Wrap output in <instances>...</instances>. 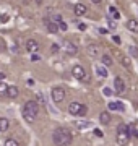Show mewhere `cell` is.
Masks as SVG:
<instances>
[{"label":"cell","mask_w":138,"mask_h":146,"mask_svg":"<svg viewBox=\"0 0 138 146\" xmlns=\"http://www.w3.org/2000/svg\"><path fill=\"white\" fill-rule=\"evenodd\" d=\"M120 63H122L125 68L132 67V60H130V57H128V55H122V57H120Z\"/></svg>","instance_id":"obj_19"},{"label":"cell","mask_w":138,"mask_h":146,"mask_svg":"<svg viewBox=\"0 0 138 146\" xmlns=\"http://www.w3.org/2000/svg\"><path fill=\"white\" fill-rule=\"evenodd\" d=\"M36 98H37V102H39V104H46V99H44V96H42V93H37L36 94Z\"/></svg>","instance_id":"obj_26"},{"label":"cell","mask_w":138,"mask_h":146,"mask_svg":"<svg viewBox=\"0 0 138 146\" xmlns=\"http://www.w3.org/2000/svg\"><path fill=\"white\" fill-rule=\"evenodd\" d=\"M31 60H39V55H36V54H33V55H31Z\"/></svg>","instance_id":"obj_36"},{"label":"cell","mask_w":138,"mask_h":146,"mask_svg":"<svg viewBox=\"0 0 138 146\" xmlns=\"http://www.w3.org/2000/svg\"><path fill=\"white\" fill-rule=\"evenodd\" d=\"M58 28H60V31H67V25H65L64 21H62V23H58Z\"/></svg>","instance_id":"obj_30"},{"label":"cell","mask_w":138,"mask_h":146,"mask_svg":"<svg viewBox=\"0 0 138 146\" xmlns=\"http://www.w3.org/2000/svg\"><path fill=\"white\" fill-rule=\"evenodd\" d=\"M42 2H44V0H36V3H37V5H42Z\"/></svg>","instance_id":"obj_39"},{"label":"cell","mask_w":138,"mask_h":146,"mask_svg":"<svg viewBox=\"0 0 138 146\" xmlns=\"http://www.w3.org/2000/svg\"><path fill=\"white\" fill-rule=\"evenodd\" d=\"M52 141L55 146H70L72 145V133L67 128H57L52 135Z\"/></svg>","instance_id":"obj_2"},{"label":"cell","mask_w":138,"mask_h":146,"mask_svg":"<svg viewBox=\"0 0 138 146\" xmlns=\"http://www.w3.org/2000/svg\"><path fill=\"white\" fill-rule=\"evenodd\" d=\"M99 122H101L102 125H109V123H111V114H109V112H101Z\"/></svg>","instance_id":"obj_13"},{"label":"cell","mask_w":138,"mask_h":146,"mask_svg":"<svg viewBox=\"0 0 138 146\" xmlns=\"http://www.w3.org/2000/svg\"><path fill=\"white\" fill-rule=\"evenodd\" d=\"M46 25H47L49 33H52V34H55V33H58V31H60V28H58V25H57V23H52L50 20H49L47 23H46Z\"/></svg>","instance_id":"obj_18"},{"label":"cell","mask_w":138,"mask_h":146,"mask_svg":"<svg viewBox=\"0 0 138 146\" xmlns=\"http://www.w3.org/2000/svg\"><path fill=\"white\" fill-rule=\"evenodd\" d=\"M112 18H114V20H120V13H119V11H115V13L112 15Z\"/></svg>","instance_id":"obj_32"},{"label":"cell","mask_w":138,"mask_h":146,"mask_svg":"<svg viewBox=\"0 0 138 146\" xmlns=\"http://www.w3.org/2000/svg\"><path fill=\"white\" fill-rule=\"evenodd\" d=\"M50 21H52V23H57V25H58V23H62V16H60V15H54Z\"/></svg>","instance_id":"obj_27"},{"label":"cell","mask_w":138,"mask_h":146,"mask_svg":"<svg viewBox=\"0 0 138 146\" xmlns=\"http://www.w3.org/2000/svg\"><path fill=\"white\" fill-rule=\"evenodd\" d=\"M10 21V15L7 13H0V23H8Z\"/></svg>","instance_id":"obj_24"},{"label":"cell","mask_w":138,"mask_h":146,"mask_svg":"<svg viewBox=\"0 0 138 146\" xmlns=\"http://www.w3.org/2000/svg\"><path fill=\"white\" fill-rule=\"evenodd\" d=\"M18 94H20V91H18V88H16V86H8L7 96H8L10 99H15V98H18Z\"/></svg>","instance_id":"obj_14"},{"label":"cell","mask_w":138,"mask_h":146,"mask_svg":"<svg viewBox=\"0 0 138 146\" xmlns=\"http://www.w3.org/2000/svg\"><path fill=\"white\" fill-rule=\"evenodd\" d=\"M50 96H52V101L55 104H60V102L65 101L67 93H65V89L62 88V86H55V88H52V91H50Z\"/></svg>","instance_id":"obj_5"},{"label":"cell","mask_w":138,"mask_h":146,"mask_svg":"<svg viewBox=\"0 0 138 146\" xmlns=\"http://www.w3.org/2000/svg\"><path fill=\"white\" fill-rule=\"evenodd\" d=\"M91 2H93V3H94V5H99V3H101L102 0H91Z\"/></svg>","instance_id":"obj_37"},{"label":"cell","mask_w":138,"mask_h":146,"mask_svg":"<svg viewBox=\"0 0 138 146\" xmlns=\"http://www.w3.org/2000/svg\"><path fill=\"white\" fill-rule=\"evenodd\" d=\"M5 146H20V143L13 138H8V140H5Z\"/></svg>","instance_id":"obj_22"},{"label":"cell","mask_w":138,"mask_h":146,"mask_svg":"<svg viewBox=\"0 0 138 146\" xmlns=\"http://www.w3.org/2000/svg\"><path fill=\"white\" fill-rule=\"evenodd\" d=\"M94 72H96V75L98 76H101V78H106L107 76V68H106V65H96L94 67Z\"/></svg>","instance_id":"obj_11"},{"label":"cell","mask_w":138,"mask_h":146,"mask_svg":"<svg viewBox=\"0 0 138 146\" xmlns=\"http://www.w3.org/2000/svg\"><path fill=\"white\" fill-rule=\"evenodd\" d=\"M127 29H130L132 33H138V21L137 20H128L127 21Z\"/></svg>","instance_id":"obj_17"},{"label":"cell","mask_w":138,"mask_h":146,"mask_svg":"<svg viewBox=\"0 0 138 146\" xmlns=\"http://www.w3.org/2000/svg\"><path fill=\"white\" fill-rule=\"evenodd\" d=\"M128 133H130V136H133V138H138V128L137 127L130 125L128 127Z\"/></svg>","instance_id":"obj_21"},{"label":"cell","mask_w":138,"mask_h":146,"mask_svg":"<svg viewBox=\"0 0 138 146\" xmlns=\"http://www.w3.org/2000/svg\"><path fill=\"white\" fill-rule=\"evenodd\" d=\"M8 128H10V120L5 119V117H0V131H3V133H5Z\"/></svg>","instance_id":"obj_15"},{"label":"cell","mask_w":138,"mask_h":146,"mask_svg":"<svg viewBox=\"0 0 138 146\" xmlns=\"http://www.w3.org/2000/svg\"><path fill=\"white\" fill-rule=\"evenodd\" d=\"M112 39H114V42H115V44H120V37H119V36H114Z\"/></svg>","instance_id":"obj_34"},{"label":"cell","mask_w":138,"mask_h":146,"mask_svg":"<svg viewBox=\"0 0 138 146\" xmlns=\"http://www.w3.org/2000/svg\"><path fill=\"white\" fill-rule=\"evenodd\" d=\"M109 26L114 29V28H115V21H111V20H109Z\"/></svg>","instance_id":"obj_35"},{"label":"cell","mask_w":138,"mask_h":146,"mask_svg":"<svg viewBox=\"0 0 138 146\" xmlns=\"http://www.w3.org/2000/svg\"><path fill=\"white\" fill-rule=\"evenodd\" d=\"M23 119L26 120L28 123H33L36 117L39 115V104H37V101H28L25 107H23Z\"/></svg>","instance_id":"obj_1"},{"label":"cell","mask_w":138,"mask_h":146,"mask_svg":"<svg viewBox=\"0 0 138 146\" xmlns=\"http://www.w3.org/2000/svg\"><path fill=\"white\" fill-rule=\"evenodd\" d=\"M72 75H73L76 80H80V81H83V80H88V75H86L85 68L81 67V65H75V67L72 68Z\"/></svg>","instance_id":"obj_6"},{"label":"cell","mask_w":138,"mask_h":146,"mask_svg":"<svg viewBox=\"0 0 138 146\" xmlns=\"http://www.w3.org/2000/svg\"><path fill=\"white\" fill-rule=\"evenodd\" d=\"M86 112H88V107H86L85 104H81V102L73 101V102H70V104H68V114L70 115H78V117H83V115H86Z\"/></svg>","instance_id":"obj_4"},{"label":"cell","mask_w":138,"mask_h":146,"mask_svg":"<svg viewBox=\"0 0 138 146\" xmlns=\"http://www.w3.org/2000/svg\"><path fill=\"white\" fill-rule=\"evenodd\" d=\"M101 62H102V65H106V67H112L114 60H112V57L109 55V54H102L101 55Z\"/></svg>","instance_id":"obj_16"},{"label":"cell","mask_w":138,"mask_h":146,"mask_svg":"<svg viewBox=\"0 0 138 146\" xmlns=\"http://www.w3.org/2000/svg\"><path fill=\"white\" fill-rule=\"evenodd\" d=\"M7 91H8V86H7V83L0 81V94H7Z\"/></svg>","instance_id":"obj_25"},{"label":"cell","mask_w":138,"mask_h":146,"mask_svg":"<svg viewBox=\"0 0 138 146\" xmlns=\"http://www.w3.org/2000/svg\"><path fill=\"white\" fill-rule=\"evenodd\" d=\"M109 109L111 110H122L123 106L120 102H109Z\"/></svg>","instance_id":"obj_20"},{"label":"cell","mask_w":138,"mask_h":146,"mask_svg":"<svg viewBox=\"0 0 138 146\" xmlns=\"http://www.w3.org/2000/svg\"><path fill=\"white\" fill-rule=\"evenodd\" d=\"M128 50H130V54H132V55H137V57H138V49H135V47H130Z\"/></svg>","instance_id":"obj_29"},{"label":"cell","mask_w":138,"mask_h":146,"mask_svg":"<svg viewBox=\"0 0 138 146\" xmlns=\"http://www.w3.org/2000/svg\"><path fill=\"white\" fill-rule=\"evenodd\" d=\"M73 11H75V15H76V16H85L86 11H88V8H86L85 3H75Z\"/></svg>","instance_id":"obj_10"},{"label":"cell","mask_w":138,"mask_h":146,"mask_svg":"<svg viewBox=\"0 0 138 146\" xmlns=\"http://www.w3.org/2000/svg\"><path fill=\"white\" fill-rule=\"evenodd\" d=\"M64 52L67 54V55H76V52H78V47L75 46L73 42L65 41L64 42Z\"/></svg>","instance_id":"obj_8"},{"label":"cell","mask_w":138,"mask_h":146,"mask_svg":"<svg viewBox=\"0 0 138 146\" xmlns=\"http://www.w3.org/2000/svg\"><path fill=\"white\" fill-rule=\"evenodd\" d=\"M104 94H106V96H111V94H112V91H111L109 88H104Z\"/></svg>","instance_id":"obj_33"},{"label":"cell","mask_w":138,"mask_h":146,"mask_svg":"<svg viewBox=\"0 0 138 146\" xmlns=\"http://www.w3.org/2000/svg\"><path fill=\"white\" fill-rule=\"evenodd\" d=\"M99 31H101V34H106V33H107V29H106V28H101Z\"/></svg>","instance_id":"obj_38"},{"label":"cell","mask_w":138,"mask_h":146,"mask_svg":"<svg viewBox=\"0 0 138 146\" xmlns=\"http://www.w3.org/2000/svg\"><path fill=\"white\" fill-rule=\"evenodd\" d=\"M114 88H115L117 94H123L125 93V89H127V84H125V81H123L120 76H117V78L114 80Z\"/></svg>","instance_id":"obj_7"},{"label":"cell","mask_w":138,"mask_h":146,"mask_svg":"<svg viewBox=\"0 0 138 146\" xmlns=\"http://www.w3.org/2000/svg\"><path fill=\"white\" fill-rule=\"evenodd\" d=\"M88 55H91V57H98V55H99V46H98V44H91V46H88Z\"/></svg>","instance_id":"obj_12"},{"label":"cell","mask_w":138,"mask_h":146,"mask_svg":"<svg viewBox=\"0 0 138 146\" xmlns=\"http://www.w3.org/2000/svg\"><path fill=\"white\" fill-rule=\"evenodd\" d=\"M94 135H96V136H99V138H102V136H104V133H102L101 130H94Z\"/></svg>","instance_id":"obj_31"},{"label":"cell","mask_w":138,"mask_h":146,"mask_svg":"<svg viewBox=\"0 0 138 146\" xmlns=\"http://www.w3.org/2000/svg\"><path fill=\"white\" fill-rule=\"evenodd\" d=\"M3 78H5V75H3V73L0 72V80H3Z\"/></svg>","instance_id":"obj_40"},{"label":"cell","mask_w":138,"mask_h":146,"mask_svg":"<svg viewBox=\"0 0 138 146\" xmlns=\"http://www.w3.org/2000/svg\"><path fill=\"white\" fill-rule=\"evenodd\" d=\"M115 141L117 145L120 146H127L128 141H130V133H128V125H119L117 128V136H115Z\"/></svg>","instance_id":"obj_3"},{"label":"cell","mask_w":138,"mask_h":146,"mask_svg":"<svg viewBox=\"0 0 138 146\" xmlns=\"http://www.w3.org/2000/svg\"><path fill=\"white\" fill-rule=\"evenodd\" d=\"M39 42L34 41V39H29V41H26V50L28 52H31V54H36L37 50H39Z\"/></svg>","instance_id":"obj_9"},{"label":"cell","mask_w":138,"mask_h":146,"mask_svg":"<svg viewBox=\"0 0 138 146\" xmlns=\"http://www.w3.org/2000/svg\"><path fill=\"white\" fill-rule=\"evenodd\" d=\"M50 49H52V52H54V54H57L58 50H60V47H58L57 44H52V47H50Z\"/></svg>","instance_id":"obj_28"},{"label":"cell","mask_w":138,"mask_h":146,"mask_svg":"<svg viewBox=\"0 0 138 146\" xmlns=\"http://www.w3.org/2000/svg\"><path fill=\"white\" fill-rule=\"evenodd\" d=\"M76 127H78V128H90L91 122H76Z\"/></svg>","instance_id":"obj_23"}]
</instances>
